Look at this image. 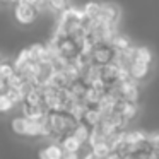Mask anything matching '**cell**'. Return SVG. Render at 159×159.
<instances>
[{"mask_svg":"<svg viewBox=\"0 0 159 159\" xmlns=\"http://www.w3.org/2000/svg\"><path fill=\"white\" fill-rule=\"evenodd\" d=\"M89 132H91V128H87L86 125L79 123V125H77V127L72 130V134H70V135H72V137L75 139V140L79 142L82 147H86V145H87V140H89Z\"/></svg>","mask_w":159,"mask_h":159,"instance_id":"8fae6325","label":"cell"},{"mask_svg":"<svg viewBox=\"0 0 159 159\" xmlns=\"http://www.w3.org/2000/svg\"><path fill=\"white\" fill-rule=\"evenodd\" d=\"M5 91H7V86H5V80L0 79V94H4Z\"/></svg>","mask_w":159,"mask_h":159,"instance_id":"83f0119b","label":"cell"},{"mask_svg":"<svg viewBox=\"0 0 159 159\" xmlns=\"http://www.w3.org/2000/svg\"><path fill=\"white\" fill-rule=\"evenodd\" d=\"M41 130H43L41 121H29V120H28L26 137H41Z\"/></svg>","mask_w":159,"mask_h":159,"instance_id":"d6986e66","label":"cell"},{"mask_svg":"<svg viewBox=\"0 0 159 159\" xmlns=\"http://www.w3.org/2000/svg\"><path fill=\"white\" fill-rule=\"evenodd\" d=\"M110 45H111V48H113L115 52H125V50H128L132 46V41H130V38H128L127 34L118 33V34L111 39Z\"/></svg>","mask_w":159,"mask_h":159,"instance_id":"30bf717a","label":"cell"},{"mask_svg":"<svg viewBox=\"0 0 159 159\" xmlns=\"http://www.w3.org/2000/svg\"><path fill=\"white\" fill-rule=\"evenodd\" d=\"M152 58H154V57H152V52L147 46H135V62L151 67Z\"/></svg>","mask_w":159,"mask_h":159,"instance_id":"7c38bea8","label":"cell"},{"mask_svg":"<svg viewBox=\"0 0 159 159\" xmlns=\"http://www.w3.org/2000/svg\"><path fill=\"white\" fill-rule=\"evenodd\" d=\"M147 159H159V149H151L147 154Z\"/></svg>","mask_w":159,"mask_h":159,"instance_id":"4316f807","label":"cell"},{"mask_svg":"<svg viewBox=\"0 0 159 159\" xmlns=\"http://www.w3.org/2000/svg\"><path fill=\"white\" fill-rule=\"evenodd\" d=\"M149 75H151V67L149 65H142V63H139V62H134L128 67V77H130V80H134L135 84L147 80Z\"/></svg>","mask_w":159,"mask_h":159,"instance_id":"277c9868","label":"cell"},{"mask_svg":"<svg viewBox=\"0 0 159 159\" xmlns=\"http://www.w3.org/2000/svg\"><path fill=\"white\" fill-rule=\"evenodd\" d=\"M24 82H26V80L22 79V77L19 75V74H16V72H14L7 80H5V86H7V89H19V87H21Z\"/></svg>","mask_w":159,"mask_h":159,"instance_id":"ffe728a7","label":"cell"},{"mask_svg":"<svg viewBox=\"0 0 159 159\" xmlns=\"http://www.w3.org/2000/svg\"><path fill=\"white\" fill-rule=\"evenodd\" d=\"M12 74H14V67H12V63H9V62H2V63H0V79L7 80Z\"/></svg>","mask_w":159,"mask_h":159,"instance_id":"44dd1931","label":"cell"},{"mask_svg":"<svg viewBox=\"0 0 159 159\" xmlns=\"http://www.w3.org/2000/svg\"><path fill=\"white\" fill-rule=\"evenodd\" d=\"M106 159H125V157H121V156H118V154H115V152H111V154L108 156Z\"/></svg>","mask_w":159,"mask_h":159,"instance_id":"f546056e","label":"cell"},{"mask_svg":"<svg viewBox=\"0 0 159 159\" xmlns=\"http://www.w3.org/2000/svg\"><path fill=\"white\" fill-rule=\"evenodd\" d=\"M4 94L9 98V101H11L14 106H16V104H21L22 103V98H21V94H19L17 89H7Z\"/></svg>","mask_w":159,"mask_h":159,"instance_id":"603a6c76","label":"cell"},{"mask_svg":"<svg viewBox=\"0 0 159 159\" xmlns=\"http://www.w3.org/2000/svg\"><path fill=\"white\" fill-rule=\"evenodd\" d=\"M58 145L62 147V151H67V152H80L82 151V145H80L72 135H65V137H62V140L58 142Z\"/></svg>","mask_w":159,"mask_h":159,"instance_id":"5bb4252c","label":"cell"},{"mask_svg":"<svg viewBox=\"0 0 159 159\" xmlns=\"http://www.w3.org/2000/svg\"><path fill=\"white\" fill-rule=\"evenodd\" d=\"M86 89H87V86L82 82V80H74L72 84L69 86V94H70V98H72L74 101H84V94H86Z\"/></svg>","mask_w":159,"mask_h":159,"instance_id":"9c48e42d","label":"cell"},{"mask_svg":"<svg viewBox=\"0 0 159 159\" xmlns=\"http://www.w3.org/2000/svg\"><path fill=\"white\" fill-rule=\"evenodd\" d=\"M62 159H80V152H67V151H62Z\"/></svg>","mask_w":159,"mask_h":159,"instance_id":"484cf974","label":"cell"},{"mask_svg":"<svg viewBox=\"0 0 159 159\" xmlns=\"http://www.w3.org/2000/svg\"><path fill=\"white\" fill-rule=\"evenodd\" d=\"M84 11V16H86L87 19H91V21H94V19L99 16V11H101V4H98V2H89V4H86L82 7Z\"/></svg>","mask_w":159,"mask_h":159,"instance_id":"e0dca14e","label":"cell"},{"mask_svg":"<svg viewBox=\"0 0 159 159\" xmlns=\"http://www.w3.org/2000/svg\"><path fill=\"white\" fill-rule=\"evenodd\" d=\"M11 127H12V132H14L16 135H22V137H26L28 120H26V118H22V116H16V118H12Z\"/></svg>","mask_w":159,"mask_h":159,"instance_id":"2e32d148","label":"cell"},{"mask_svg":"<svg viewBox=\"0 0 159 159\" xmlns=\"http://www.w3.org/2000/svg\"><path fill=\"white\" fill-rule=\"evenodd\" d=\"M89 152L93 156H96L98 159H106L108 156L111 154V147L108 145V142H99V144L93 145V147L89 149Z\"/></svg>","mask_w":159,"mask_h":159,"instance_id":"9a60e30c","label":"cell"},{"mask_svg":"<svg viewBox=\"0 0 159 159\" xmlns=\"http://www.w3.org/2000/svg\"><path fill=\"white\" fill-rule=\"evenodd\" d=\"M22 106V118H26V120L29 121H41L43 118H45V115L48 113V110H46L45 106H29V104H21Z\"/></svg>","mask_w":159,"mask_h":159,"instance_id":"5b68a950","label":"cell"},{"mask_svg":"<svg viewBox=\"0 0 159 159\" xmlns=\"http://www.w3.org/2000/svg\"><path fill=\"white\" fill-rule=\"evenodd\" d=\"M80 159H98V157H96V156H93L91 152H86V154H84Z\"/></svg>","mask_w":159,"mask_h":159,"instance_id":"f1b7e54d","label":"cell"},{"mask_svg":"<svg viewBox=\"0 0 159 159\" xmlns=\"http://www.w3.org/2000/svg\"><path fill=\"white\" fill-rule=\"evenodd\" d=\"M22 103L24 104H29V106H43V98L39 96V93L36 89H33L31 93L28 94V96L22 99ZM21 103V104H22Z\"/></svg>","mask_w":159,"mask_h":159,"instance_id":"ac0fdd59","label":"cell"},{"mask_svg":"<svg viewBox=\"0 0 159 159\" xmlns=\"http://www.w3.org/2000/svg\"><path fill=\"white\" fill-rule=\"evenodd\" d=\"M118 94L121 96V99L137 104L139 98H140L139 84H135L134 80H125V82H120V80H118Z\"/></svg>","mask_w":159,"mask_h":159,"instance_id":"3957f363","label":"cell"},{"mask_svg":"<svg viewBox=\"0 0 159 159\" xmlns=\"http://www.w3.org/2000/svg\"><path fill=\"white\" fill-rule=\"evenodd\" d=\"M101 121V116H99V111H98V108H89L87 106L86 113H84L82 120L79 121V123L86 125L87 128H94L98 123Z\"/></svg>","mask_w":159,"mask_h":159,"instance_id":"ba28073f","label":"cell"},{"mask_svg":"<svg viewBox=\"0 0 159 159\" xmlns=\"http://www.w3.org/2000/svg\"><path fill=\"white\" fill-rule=\"evenodd\" d=\"M48 5L50 9H53L55 12H58V14H62L63 11H67L69 9V4L67 2H63V0H52V2H48Z\"/></svg>","mask_w":159,"mask_h":159,"instance_id":"7402d4cb","label":"cell"},{"mask_svg":"<svg viewBox=\"0 0 159 159\" xmlns=\"http://www.w3.org/2000/svg\"><path fill=\"white\" fill-rule=\"evenodd\" d=\"M14 108V104L9 101V98L5 94H0V113H9Z\"/></svg>","mask_w":159,"mask_h":159,"instance_id":"cb8c5ba5","label":"cell"},{"mask_svg":"<svg viewBox=\"0 0 159 159\" xmlns=\"http://www.w3.org/2000/svg\"><path fill=\"white\" fill-rule=\"evenodd\" d=\"M115 53L116 52L111 48V45H108V43H98V45H94L93 50H91L93 63H96V65H99V67L108 65V63L113 62Z\"/></svg>","mask_w":159,"mask_h":159,"instance_id":"7a4b0ae2","label":"cell"},{"mask_svg":"<svg viewBox=\"0 0 159 159\" xmlns=\"http://www.w3.org/2000/svg\"><path fill=\"white\" fill-rule=\"evenodd\" d=\"M0 63H2V60H0Z\"/></svg>","mask_w":159,"mask_h":159,"instance_id":"4dcf8cb0","label":"cell"},{"mask_svg":"<svg viewBox=\"0 0 159 159\" xmlns=\"http://www.w3.org/2000/svg\"><path fill=\"white\" fill-rule=\"evenodd\" d=\"M38 159H62V147L58 144H52L41 147L38 151Z\"/></svg>","mask_w":159,"mask_h":159,"instance_id":"52a82bcc","label":"cell"},{"mask_svg":"<svg viewBox=\"0 0 159 159\" xmlns=\"http://www.w3.org/2000/svg\"><path fill=\"white\" fill-rule=\"evenodd\" d=\"M36 0H21L14 5V16L16 21L22 26H29L38 19V11L34 7Z\"/></svg>","mask_w":159,"mask_h":159,"instance_id":"6da1fadb","label":"cell"},{"mask_svg":"<svg viewBox=\"0 0 159 159\" xmlns=\"http://www.w3.org/2000/svg\"><path fill=\"white\" fill-rule=\"evenodd\" d=\"M147 142L151 144L152 149H159V132H152V134H147Z\"/></svg>","mask_w":159,"mask_h":159,"instance_id":"d4e9b609","label":"cell"},{"mask_svg":"<svg viewBox=\"0 0 159 159\" xmlns=\"http://www.w3.org/2000/svg\"><path fill=\"white\" fill-rule=\"evenodd\" d=\"M118 74H120V69L113 62L101 67V82L104 86H111V84L118 82Z\"/></svg>","mask_w":159,"mask_h":159,"instance_id":"8992f818","label":"cell"},{"mask_svg":"<svg viewBox=\"0 0 159 159\" xmlns=\"http://www.w3.org/2000/svg\"><path fill=\"white\" fill-rule=\"evenodd\" d=\"M101 96H103L101 91H98V89H94L93 86H89L86 89V94H84V103L89 108H98V103H99Z\"/></svg>","mask_w":159,"mask_h":159,"instance_id":"4fadbf2b","label":"cell"}]
</instances>
